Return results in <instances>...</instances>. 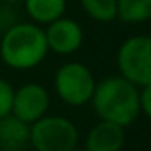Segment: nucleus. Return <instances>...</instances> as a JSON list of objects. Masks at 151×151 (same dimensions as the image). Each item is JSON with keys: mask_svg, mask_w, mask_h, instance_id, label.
Here are the masks:
<instances>
[{"mask_svg": "<svg viewBox=\"0 0 151 151\" xmlns=\"http://www.w3.org/2000/svg\"><path fill=\"white\" fill-rule=\"evenodd\" d=\"M124 145V127L107 120H99L93 125L85 138V151H122Z\"/></svg>", "mask_w": 151, "mask_h": 151, "instance_id": "obj_8", "label": "nucleus"}, {"mask_svg": "<svg viewBox=\"0 0 151 151\" xmlns=\"http://www.w3.org/2000/svg\"><path fill=\"white\" fill-rule=\"evenodd\" d=\"M23 4L28 17L39 26L59 20L67 10V0H23Z\"/></svg>", "mask_w": 151, "mask_h": 151, "instance_id": "obj_10", "label": "nucleus"}, {"mask_svg": "<svg viewBox=\"0 0 151 151\" xmlns=\"http://www.w3.org/2000/svg\"><path fill=\"white\" fill-rule=\"evenodd\" d=\"M47 47L57 55H72L83 44V28L73 18L60 17L44 28Z\"/></svg>", "mask_w": 151, "mask_h": 151, "instance_id": "obj_7", "label": "nucleus"}, {"mask_svg": "<svg viewBox=\"0 0 151 151\" xmlns=\"http://www.w3.org/2000/svg\"><path fill=\"white\" fill-rule=\"evenodd\" d=\"M119 75L135 86L151 85V36L135 34L120 44L117 50Z\"/></svg>", "mask_w": 151, "mask_h": 151, "instance_id": "obj_4", "label": "nucleus"}, {"mask_svg": "<svg viewBox=\"0 0 151 151\" xmlns=\"http://www.w3.org/2000/svg\"><path fill=\"white\" fill-rule=\"evenodd\" d=\"M80 133L76 125L63 115H44L29 128V145L34 151H73Z\"/></svg>", "mask_w": 151, "mask_h": 151, "instance_id": "obj_3", "label": "nucleus"}, {"mask_svg": "<svg viewBox=\"0 0 151 151\" xmlns=\"http://www.w3.org/2000/svg\"><path fill=\"white\" fill-rule=\"evenodd\" d=\"M15 88L7 81L0 78V119L12 114V102H13Z\"/></svg>", "mask_w": 151, "mask_h": 151, "instance_id": "obj_13", "label": "nucleus"}, {"mask_svg": "<svg viewBox=\"0 0 151 151\" xmlns=\"http://www.w3.org/2000/svg\"><path fill=\"white\" fill-rule=\"evenodd\" d=\"M47 54L44 28L33 21L13 23L0 39V59L12 70H33L46 60Z\"/></svg>", "mask_w": 151, "mask_h": 151, "instance_id": "obj_1", "label": "nucleus"}, {"mask_svg": "<svg viewBox=\"0 0 151 151\" xmlns=\"http://www.w3.org/2000/svg\"><path fill=\"white\" fill-rule=\"evenodd\" d=\"M96 80L93 72L81 62H67L54 75V89L62 102L72 107H81L93 98Z\"/></svg>", "mask_w": 151, "mask_h": 151, "instance_id": "obj_5", "label": "nucleus"}, {"mask_svg": "<svg viewBox=\"0 0 151 151\" xmlns=\"http://www.w3.org/2000/svg\"><path fill=\"white\" fill-rule=\"evenodd\" d=\"M117 20L138 24L151 20V0H117Z\"/></svg>", "mask_w": 151, "mask_h": 151, "instance_id": "obj_11", "label": "nucleus"}, {"mask_svg": "<svg viewBox=\"0 0 151 151\" xmlns=\"http://www.w3.org/2000/svg\"><path fill=\"white\" fill-rule=\"evenodd\" d=\"M138 101H140V112L151 119V85L141 86L138 89Z\"/></svg>", "mask_w": 151, "mask_h": 151, "instance_id": "obj_14", "label": "nucleus"}, {"mask_svg": "<svg viewBox=\"0 0 151 151\" xmlns=\"http://www.w3.org/2000/svg\"><path fill=\"white\" fill-rule=\"evenodd\" d=\"M73 151H85V150H78V148H75V150H73Z\"/></svg>", "mask_w": 151, "mask_h": 151, "instance_id": "obj_16", "label": "nucleus"}, {"mask_svg": "<svg viewBox=\"0 0 151 151\" xmlns=\"http://www.w3.org/2000/svg\"><path fill=\"white\" fill-rule=\"evenodd\" d=\"M31 125L8 114L0 119V151H23L29 145Z\"/></svg>", "mask_w": 151, "mask_h": 151, "instance_id": "obj_9", "label": "nucleus"}, {"mask_svg": "<svg viewBox=\"0 0 151 151\" xmlns=\"http://www.w3.org/2000/svg\"><path fill=\"white\" fill-rule=\"evenodd\" d=\"M89 102L101 120L112 122L124 128L132 125L140 115L138 86L120 75H111L96 81Z\"/></svg>", "mask_w": 151, "mask_h": 151, "instance_id": "obj_2", "label": "nucleus"}, {"mask_svg": "<svg viewBox=\"0 0 151 151\" xmlns=\"http://www.w3.org/2000/svg\"><path fill=\"white\" fill-rule=\"evenodd\" d=\"M50 106L49 91L39 83H24L13 93L12 114L26 124H34L47 114Z\"/></svg>", "mask_w": 151, "mask_h": 151, "instance_id": "obj_6", "label": "nucleus"}, {"mask_svg": "<svg viewBox=\"0 0 151 151\" xmlns=\"http://www.w3.org/2000/svg\"><path fill=\"white\" fill-rule=\"evenodd\" d=\"M83 12L98 23L117 20V0H80Z\"/></svg>", "mask_w": 151, "mask_h": 151, "instance_id": "obj_12", "label": "nucleus"}, {"mask_svg": "<svg viewBox=\"0 0 151 151\" xmlns=\"http://www.w3.org/2000/svg\"><path fill=\"white\" fill-rule=\"evenodd\" d=\"M5 2H8V4H15V2H23V0H5Z\"/></svg>", "mask_w": 151, "mask_h": 151, "instance_id": "obj_15", "label": "nucleus"}]
</instances>
